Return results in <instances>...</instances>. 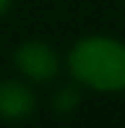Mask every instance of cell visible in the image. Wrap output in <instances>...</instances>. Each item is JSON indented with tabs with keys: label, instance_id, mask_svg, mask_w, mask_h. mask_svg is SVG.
Segmentation results:
<instances>
[{
	"label": "cell",
	"instance_id": "obj_1",
	"mask_svg": "<svg viewBox=\"0 0 125 128\" xmlns=\"http://www.w3.org/2000/svg\"><path fill=\"white\" fill-rule=\"evenodd\" d=\"M68 68L96 92H120L125 89V44L110 37L81 39L68 55Z\"/></svg>",
	"mask_w": 125,
	"mask_h": 128
},
{
	"label": "cell",
	"instance_id": "obj_2",
	"mask_svg": "<svg viewBox=\"0 0 125 128\" xmlns=\"http://www.w3.org/2000/svg\"><path fill=\"white\" fill-rule=\"evenodd\" d=\"M16 68L31 81H50L60 71V58L50 44L44 42H26L13 55Z\"/></svg>",
	"mask_w": 125,
	"mask_h": 128
},
{
	"label": "cell",
	"instance_id": "obj_3",
	"mask_svg": "<svg viewBox=\"0 0 125 128\" xmlns=\"http://www.w3.org/2000/svg\"><path fill=\"white\" fill-rule=\"evenodd\" d=\"M37 107V97L24 81H0V118L21 120Z\"/></svg>",
	"mask_w": 125,
	"mask_h": 128
},
{
	"label": "cell",
	"instance_id": "obj_4",
	"mask_svg": "<svg viewBox=\"0 0 125 128\" xmlns=\"http://www.w3.org/2000/svg\"><path fill=\"white\" fill-rule=\"evenodd\" d=\"M76 104H78V89L76 86H62L55 94V110L58 112H70Z\"/></svg>",
	"mask_w": 125,
	"mask_h": 128
},
{
	"label": "cell",
	"instance_id": "obj_5",
	"mask_svg": "<svg viewBox=\"0 0 125 128\" xmlns=\"http://www.w3.org/2000/svg\"><path fill=\"white\" fill-rule=\"evenodd\" d=\"M8 5H10V0H0V13H5V10H8Z\"/></svg>",
	"mask_w": 125,
	"mask_h": 128
}]
</instances>
